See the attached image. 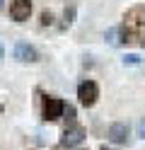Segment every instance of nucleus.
Returning <instances> with one entry per match:
<instances>
[{
	"label": "nucleus",
	"mask_w": 145,
	"mask_h": 150,
	"mask_svg": "<svg viewBox=\"0 0 145 150\" xmlns=\"http://www.w3.org/2000/svg\"><path fill=\"white\" fill-rule=\"evenodd\" d=\"M123 24H121V41L123 44H133L138 41L140 46H145V7L138 5L128 10V15L123 17Z\"/></svg>",
	"instance_id": "f257e3e1"
},
{
	"label": "nucleus",
	"mask_w": 145,
	"mask_h": 150,
	"mask_svg": "<svg viewBox=\"0 0 145 150\" xmlns=\"http://www.w3.org/2000/svg\"><path fill=\"white\" fill-rule=\"evenodd\" d=\"M65 111V102L58 99V97H46L44 99V111H41V119L44 121H58Z\"/></svg>",
	"instance_id": "f03ea898"
},
{
	"label": "nucleus",
	"mask_w": 145,
	"mask_h": 150,
	"mask_svg": "<svg viewBox=\"0 0 145 150\" xmlns=\"http://www.w3.org/2000/svg\"><path fill=\"white\" fill-rule=\"evenodd\" d=\"M97 97H99V87H97V82H92V80L80 82V87H77V99H80L82 107H94Z\"/></svg>",
	"instance_id": "7ed1b4c3"
},
{
	"label": "nucleus",
	"mask_w": 145,
	"mask_h": 150,
	"mask_svg": "<svg viewBox=\"0 0 145 150\" xmlns=\"http://www.w3.org/2000/svg\"><path fill=\"white\" fill-rule=\"evenodd\" d=\"M32 15V0H12L10 3V17L15 22H24Z\"/></svg>",
	"instance_id": "20e7f679"
},
{
	"label": "nucleus",
	"mask_w": 145,
	"mask_h": 150,
	"mask_svg": "<svg viewBox=\"0 0 145 150\" xmlns=\"http://www.w3.org/2000/svg\"><path fill=\"white\" fill-rule=\"evenodd\" d=\"M15 58L19 63H36L39 61V51L34 49L32 44H27V41H19L15 46Z\"/></svg>",
	"instance_id": "39448f33"
},
{
	"label": "nucleus",
	"mask_w": 145,
	"mask_h": 150,
	"mask_svg": "<svg viewBox=\"0 0 145 150\" xmlns=\"http://www.w3.org/2000/svg\"><path fill=\"white\" fill-rule=\"evenodd\" d=\"M85 140V131L80 126H70V128H65L63 131V136H61V145L63 148H73L77 143H82Z\"/></svg>",
	"instance_id": "423d86ee"
},
{
	"label": "nucleus",
	"mask_w": 145,
	"mask_h": 150,
	"mask_svg": "<svg viewBox=\"0 0 145 150\" xmlns=\"http://www.w3.org/2000/svg\"><path fill=\"white\" fill-rule=\"evenodd\" d=\"M109 140H114V143H126L128 140V126L126 124H111L109 126Z\"/></svg>",
	"instance_id": "0eeeda50"
},
{
	"label": "nucleus",
	"mask_w": 145,
	"mask_h": 150,
	"mask_svg": "<svg viewBox=\"0 0 145 150\" xmlns=\"http://www.w3.org/2000/svg\"><path fill=\"white\" fill-rule=\"evenodd\" d=\"M106 41H109L111 46H119V44H123V41H121V27H111V29L106 32Z\"/></svg>",
	"instance_id": "6e6552de"
},
{
	"label": "nucleus",
	"mask_w": 145,
	"mask_h": 150,
	"mask_svg": "<svg viewBox=\"0 0 145 150\" xmlns=\"http://www.w3.org/2000/svg\"><path fill=\"white\" fill-rule=\"evenodd\" d=\"M73 20H75V5L65 7V12H63V29H68V27L73 24Z\"/></svg>",
	"instance_id": "1a4fd4ad"
},
{
	"label": "nucleus",
	"mask_w": 145,
	"mask_h": 150,
	"mask_svg": "<svg viewBox=\"0 0 145 150\" xmlns=\"http://www.w3.org/2000/svg\"><path fill=\"white\" fill-rule=\"evenodd\" d=\"M123 63H128V65H135V63H140V58L135 53H128V56H123Z\"/></svg>",
	"instance_id": "9d476101"
},
{
	"label": "nucleus",
	"mask_w": 145,
	"mask_h": 150,
	"mask_svg": "<svg viewBox=\"0 0 145 150\" xmlns=\"http://www.w3.org/2000/svg\"><path fill=\"white\" fill-rule=\"evenodd\" d=\"M63 116H65L68 121H73V119H75V107H65V111H63Z\"/></svg>",
	"instance_id": "9b49d317"
},
{
	"label": "nucleus",
	"mask_w": 145,
	"mask_h": 150,
	"mask_svg": "<svg viewBox=\"0 0 145 150\" xmlns=\"http://www.w3.org/2000/svg\"><path fill=\"white\" fill-rule=\"evenodd\" d=\"M51 22H53V15H51V12H48V10H46V12L41 15V24L46 27V24H51Z\"/></svg>",
	"instance_id": "f8f14e48"
},
{
	"label": "nucleus",
	"mask_w": 145,
	"mask_h": 150,
	"mask_svg": "<svg viewBox=\"0 0 145 150\" xmlns=\"http://www.w3.org/2000/svg\"><path fill=\"white\" fill-rule=\"evenodd\" d=\"M140 138H145V124H140Z\"/></svg>",
	"instance_id": "ddd939ff"
},
{
	"label": "nucleus",
	"mask_w": 145,
	"mask_h": 150,
	"mask_svg": "<svg viewBox=\"0 0 145 150\" xmlns=\"http://www.w3.org/2000/svg\"><path fill=\"white\" fill-rule=\"evenodd\" d=\"M5 58V49H3V46H0V61H3Z\"/></svg>",
	"instance_id": "4468645a"
},
{
	"label": "nucleus",
	"mask_w": 145,
	"mask_h": 150,
	"mask_svg": "<svg viewBox=\"0 0 145 150\" xmlns=\"http://www.w3.org/2000/svg\"><path fill=\"white\" fill-rule=\"evenodd\" d=\"M3 3H5V0H0V10H3Z\"/></svg>",
	"instance_id": "2eb2a0df"
},
{
	"label": "nucleus",
	"mask_w": 145,
	"mask_h": 150,
	"mask_svg": "<svg viewBox=\"0 0 145 150\" xmlns=\"http://www.w3.org/2000/svg\"><path fill=\"white\" fill-rule=\"evenodd\" d=\"M102 150H106V148H102Z\"/></svg>",
	"instance_id": "dca6fc26"
}]
</instances>
